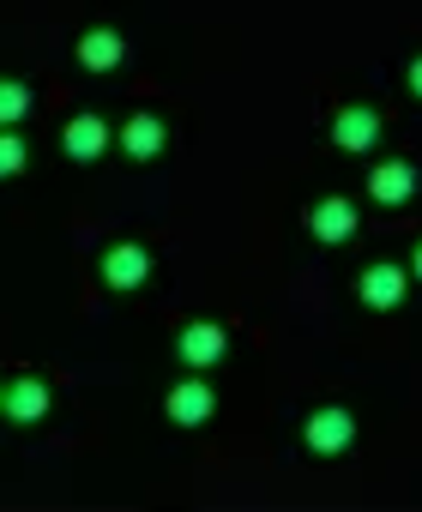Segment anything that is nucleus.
<instances>
[{
	"mask_svg": "<svg viewBox=\"0 0 422 512\" xmlns=\"http://www.w3.org/2000/svg\"><path fill=\"white\" fill-rule=\"evenodd\" d=\"M145 272H151V260H145V247H109L103 253V284L109 290H133V284H145Z\"/></svg>",
	"mask_w": 422,
	"mask_h": 512,
	"instance_id": "f257e3e1",
	"label": "nucleus"
},
{
	"mask_svg": "<svg viewBox=\"0 0 422 512\" xmlns=\"http://www.w3.org/2000/svg\"><path fill=\"white\" fill-rule=\"evenodd\" d=\"M103 145H109L103 115H73V121H67V157L91 163V157H103Z\"/></svg>",
	"mask_w": 422,
	"mask_h": 512,
	"instance_id": "f03ea898",
	"label": "nucleus"
},
{
	"mask_svg": "<svg viewBox=\"0 0 422 512\" xmlns=\"http://www.w3.org/2000/svg\"><path fill=\"white\" fill-rule=\"evenodd\" d=\"M368 193H374L380 205H404V199L416 193V169H410V163H380V169L368 175Z\"/></svg>",
	"mask_w": 422,
	"mask_h": 512,
	"instance_id": "7ed1b4c3",
	"label": "nucleus"
},
{
	"mask_svg": "<svg viewBox=\"0 0 422 512\" xmlns=\"http://www.w3.org/2000/svg\"><path fill=\"white\" fill-rule=\"evenodd\" d=\"M308 223H314L320 241H350V235H356V205H350V199H320Z\"/></svg>",
	"mask_w": 422,
	"mask_h": 512,
	"instance_id": "20e7f679",
	"label": "nucleus"
},
{
	"mask_svg": "<svg viewBox=\"0 0 422 512\" xmlns=\"http://www.w3.org/2000/svg\"><path fill=\"white\" fill-rule=\"evenodd\" d=\"M350 440H356V422H350L344 410H320V416L308 422V446H314V452H344Z\"/></svg>",
	"mask_w": 422,
	"mask_h": 512,
	"instance_id": "39448f33",
	"label": "nucleus"
},
{
	"mask_svg": "<svg viewBox=\"0 0 422 512\" xmlns=\"http://www.w3.org/2000/svg\"><path fill=\"white\" fill-rule=\"evenodd\" d=\"M224 356V326H187L181 332V362L187 368H211Z\"/></svg>",
	"mask_w": 422,
	"mask_h": 512,
	"instance_id": "423d86ee",
	"label": "nucleus"
},
{
	"mask_svg": "<svg viewBox=\"0 0 422 512\" xmlns=\"http://www.w3.org/2000/svg\"><path fill=\"white\" fill-rule=\"evenodd\" d=\"M79 61H85L91 73H109V67L127 61V43H121L115 31H85V37H79Z\"/></svg>",
	"mask_w": 422,
	"mask_h": 512,
	"instance_id": "0eeeda50",
	"label": "nucleus"
},
{
	"mask_svg": "<svg viewBox=\"0 0 422 512\" xmlns=\"http://www.w3.org/2000/svg\"><path fill=\"white\" fill-rule=\"evenodd\" d=\"M362 302L368 308H398L404 302V272L398 266H368L362 272Z\"/></svg>",
	"mask_w": 422,
	"mask_h": 512,
	"instance_id": "6e6552de",
	"label": "nucleus"
},
{
	"mask_svg": "<svg viewBox=\"0 0 422 512\" xmlns=\"http://www.w3.org/2000/svg\"><path fill=\"white\" fill-rule=\"evenodd\" d=\"M374 133H380V115H374V109H344L338 127H332V139H338L344 151H368Z\"/></svg>",
	"mask_w": 422,
	"mask_h": 512,
	"instance_id": "1a4fd4ad",
	"label": "nucleus"
},
{
	"mask_svg": "<svg viewBox=\"0 0 422 512\" xmlns=\"http://www.w3.org/2000/svg\"><path fill=\"white\" fill-rule=\"evenodd\" d=\"M169 416H175L181 428H199V422L211 416V392H205L199 380H187V386H175V392H169Z\"/></svg>",
	"mask_w": 422,
	"mask_h": 512,
	"instance_id": "9d476101",
	"label": "nucleus"
},
{
	"mask_svg": "<svg viewBox=\"0 0 422 512\" xmlns=\"http://www.w3.org/2000/svg\"><path fill=\"white\" fill-rule=\"evenodd\" d=\"M43 404H49V386H43V380H13V386H7V416H13V422H37Z\"/></svg>",
	"mask_w": 422,
	"mask_h": 512,
	"instance_id": "9b49d317",
	"label": "nucleus"
},
{
	"mask_svg": "<svg viewBox=\"0 0 422 512\" xmlns=\"http://www.w3.org/2000/svg\"><path fill=\"white\" fill-rule=\"evenodd\" d=\"M121 145H127L133 157H157V151H163V121H157V115H133L127 133H121Z\"/></svg>",
	"mask_w": 422,
	"mask_h": 512,
	"instance_id": "f8f14e48",
	"label": "nucleus"
},
{
	"mask_svg": "<svg viewBox=\"0 0 422 512\" xmlns=\"http://www.w3.org/2000/svg\"><path fill=\"white\" fill-rule=\"evenodd\" d=\"M25 109H31V91L19 79H0V127H19Z\"/></svg>",
	"mask_w": 422,
	"mask_h": 512,
	"instance_id": "ddd939ff",
	"label": "nucleus"
},
{
	"mask_svg": "<svg viewBox=\"0 0 422 512\" xmlns=\"http://www.w3.org/2000/svg\"><path fill=\"white\" fill-rule=\"evenodd\" d=\"M19 169H25V139L0 133V175H19Z\"/></svg>",
	"mask_w": 422,
	"mask_h": 512,
	"instance_id": "4468645a",
	"label": "nucleus"
},
{
	"mask_svg": "<svg viewBox=\"0 0 422 512\" xmlns=\"http://www.w3.org/2000/svg\"><path fill=\"white\" fill-rule=\"evenodd\" d=\"M410 91H416V97H422V61H416V67H410Z\"/></svg>",
	"mask_w": 422,
	"mask_h": 512,
	"instance_id": "2eb2a0df",
	"label": "nucleus"
},
{
	"mask_svg": "<svg viewBox=\"0 0 422 512\" xmlns=\"http://www.w3.org/2000/svg\"><path fill=\"white\" fill-rule=\"evenodd\" d=\"M416 278H422V247H416Z\"/></svg>",
	"mask_w": 422,
	"mask_h": 512,
	"instance_id": "dca6fc26",
	"label": "nucleus"
},
{
	"mask_svg": "<svg viewBox=\"0 0 422 512\" xmlns=\"http://www.w3.org/2000/svg\"><path fill=\"white\" fill-rule=\"evenodd\" d=\"M0 404H7V392H0Z\"/></svg>",
	"mask_w": 422,
	"mask_h": 512,
	"instance_id": "f3484780",
	"label": "nucleus"
}]
</instances>
